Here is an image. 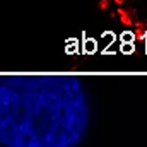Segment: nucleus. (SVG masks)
<instances>
[{"label": "nucleus", "mask_w": 147, "mask_h": 147, "mask_svg": "<svg viewBox=\"0 0 147 147\" xmlns=\"http://www.w3.org/2000/svg\"><path fill=\"white\" fill-rule=\"evenodd\" d=\"M89 121V96L77 75H0V147H79Z\"/></svg>", "instance_id": "obj_1"}]
</instances>
